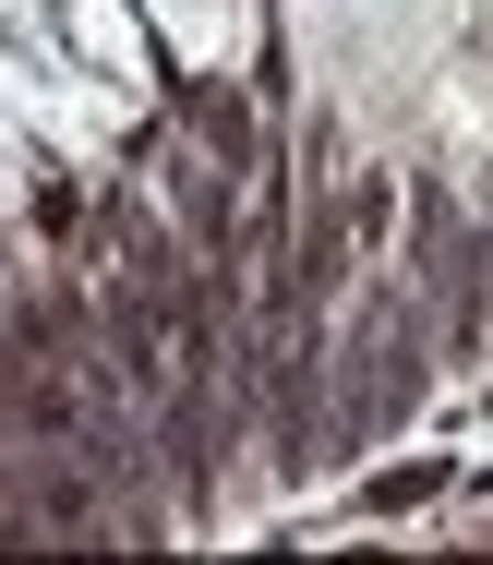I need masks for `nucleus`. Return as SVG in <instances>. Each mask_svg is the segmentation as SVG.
<instances>
[{
  "label": "nucleus",
  "mask_w": 493,
  "mask_h": 565,
  "mask_svg": "<svg viewBox=\"0 0 493 565\" xmlns=\"http://www.w3.org/2000/svg\"><path fill=\"white\" fill-rule=\"evenodd\" d=\"M446 481H458L446 457H409V469H373V481H362V518H409V505H433Z\"/></svg>",
  "instance_id": "obj_1"
}]
</instances>
